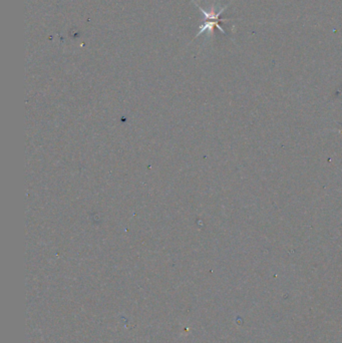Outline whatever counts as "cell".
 I'll list each match as a JSON object with an SVG mask.
<instances>
[{
	"mask_svg": "<svg viewBox=\"0 0 342 343\" xmlns=\"http://www.w3.org/2000/svg\"><path fill=\"white\" fill-rule=\"evenodd\" d=\"M197 6H198L200 11H201V12L204 14V16H205V22L203 23L202 27H200L199 32H198L197 36H199L201 34H203V33L206 32V31H210V32H212V30L214 29V28H217V29H219L222 33H225V30L221 28L220 22H222V21H228L230 19H220V15L223 13L224 10H226L227 6L223 7V8H222L221 10H219L218 12L215 11V7H214V6L212 7V9H211L210 12L205 11L203 8H201V6H199V5H197Z\"/></svg>",
	"mask_w": 342,
	"mask_h": 343,
	"instance_id": "6da1fadb",
	"label": "cell"
}]
</instances>
